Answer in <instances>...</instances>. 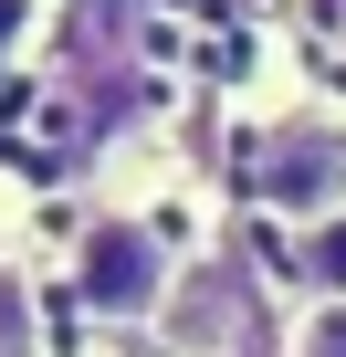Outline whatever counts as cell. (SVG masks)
Listing matches in <instances>:
<instances>
[{"label":"cell","instance_id":"7a4b0ae2","mask_svg":"<svg viewBox=\"0 0 346 357\" xmlns=\"http://www.w3.org/2000/svg\"><path fill=\"white\" fill-rule=\"evenodd\" d=\"M336 190H346V147H336V137H273V158H262V200H273V211H294V221L315 231Z\"/></svg>","mask_w":346,"mask_h":357},{"label":"cell","instance_id":"5b68a950","mask_svg":"<svg viewBox=\"0 0 346 357\" xmlns=\"http://www.w3.org/2000/svg\"><path fill=\"white\" fill-rule=\"evenodd\" d=\"M304 357H346V315H315V336H304Z\"/></svg>","mask_w":346,"mask_h":357},{"label":"cell","instance_id":"6da1fadb","mask_svg":"<svg viewBox=\"0 0 346 357\" xmlns=\"http://www.w3.org/2000/svg\"><path fill=\"white\" fill-rule=\"evenodd\" d=\"M157 294H168V242L136 221H95L84 231V305L136 326V315H157Z\"/></svg>","mask_w":346,"mask_h":357},{"label":"cell","instance_id":"277c9868","mask_svg":"<svg viewBox=\"0 0 346 357\" xmlns=\"http://www.w3.org/2000/svg\"><path fill=\"white\" fill-rule=\"evenodd\" d=\"M42 347V315H32V284L0 263V357H32Z\"/></svg>","mask_w":346,"mask_h":357},{"label":"cell","instance_id":"3957f363","mask_svg":"<svg viewBox=\"0 0 346 357\" xmlns=\"http://www.w3.org/2000/svg\"><path fill=\"white\" fill-rule=\"evenodd\" d=\"M294 273H304L315 294H346V211H325V221L294 242Z\"/></svg>","mask_w":346,"mask_h":357}]
</instances>
